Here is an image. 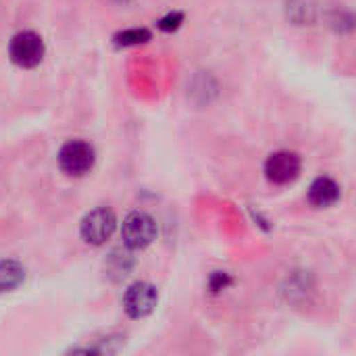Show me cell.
<instances>
[{
	"mask_svg": "<svg viewBox=\"0 0 356 356\" xmlns=\"http://www.w3.org/2000/svg\"><path fill=\"white\" fill-rule=\"evenodd\" d=\"M340 184L332 177H317L311 188H309V202L315 207V209H327L332 204H336L340 200Z\"/></svg>",
	"mask_w": 356,
	"mask_h": 356,
	"instance_id": "7",
	"label": "cell"
},
{
	"mask_svg": "<svg viewBox=\"0 0 356 356\" xmlns=\"http://www.w3.org/2000/svg\"><path fill=\"white\" fill-rule=\"evenodd\" d=\"M229 284H232V277H229L227 273H223V271H215V273L211 275V282H209V286H211L213 292H221V290H225Z\"/></svg>",
	"mask_w": 356,
	"mask_h": 356,
	"instance_id": "11",
	"label": "cell"
},
{
	"mask_svg": "<svg viewBox=\"0 0 356 356\" xmlns=\"http://www.w3.org/2000/svg\"><path fill=\"white\" fill-rule=\"evenodd\" d=\"M300 169H302L300 156L296 152H290V150L273 152L265 161V177L275 186L292 184L300 175Z\"/></svg>",
	"mask_w": 356,
	"mask_h": 356,
	"instance_id": "5",
	"label": "cell"
},
{
	"mask_svg": "<svg viewBox=\"0 0 356 356\" xmlns=\"http://www.w3.org/2000/svg\"><path fill=\"white\" fill-rule=\"evenodd\" d=\"M25 280V267L17 261H0V294L17 290Z\"/></svg>",
	"mask_w": 356,
	"mask_h": 356,
	"instance_id": "8",
	"label": "cell"
},
{
	"mask_svg": "<svg viewBox=\"0 0 356 356\" xmlns=\"http://www.w3.org/2000/svg\"><path fill=\"white\" fill-rule=\"evenodd\" d=\"M10 60L21 69H33L44 58V42L35 31H19L8 44Z\"/></svg>",
	"mask_w": 356,
	"mask_h": 356,
	"instance_id": "2",
	"label": "cell"
},
{
	"mask_svg": "<svg viewBox=\"0 0 356 356\" xmlns=\"http://www.w3.org/2000/svg\"><path fill=\"white\" fill-rule=\"evenodd\" d=\"M115 40H117L119 46H138V44H144V42L150 40V31L140 29V27H136V29H125V31L117 33Z\"/></svg>",
	"mask_w": 356,
	"mask_h": 356,
	"instance_id": "9",
	"label": "cell"
},
{
	"mask_svg": "<svg viewBox=\"0 0 356 356\" xmlns=\"http://www.w3.org/2000/svg\"><path fill=\"white\" fill-rule=\"evenodd\" d=\"M181 21H184V15L181 13H169L167 17H163L159 21V27L163 31H173V29H177L181 25Z\"/></svg>",
	"mask_w": 356,
	"mask_h": 356,
	"instance_id": "10",
	"label": "cell"
},
{
	"mask_svg": "<svg viewBox=\"0 0 356 356\" xmlns=\"http://www.w3.org/2000/svg\"><path fill=\"white\" fill-rule=\"evenodd\" d=\"M156 300H159V294L152 284L136 282L134 286L127 288V292L123 296V309L131 319H142L154 311Z\"/></svg>",
	"mask_w": 356,
	"mask_h": 356,
	"instance_id": "6",
	"label": "cell"
},
{
	"mask_svg": "<svg viewBox=\"0 0 356 356\" xmlns=\"http://www.w3.org/2000/svg\"><path fill=\"white\" fill-rule=\"evenodd\" d=\"M121 236H123V244L127 248L142 250V248L150 246L152 240L156 238V223L148 213H142V211L129 213L123 221Z\"/></svg>",
	"mask_w": 356,
	"mask_h": 356,
	"instance_id": "4",
	"label": "cell"
},
{
	"mask_svg": "<svg viewBox=\"0 0 356 356\" xmlns=\"http://www.w3.org/2000/svg\"><path fill=\"white\" fill-rule=\"evenodd\" d=\"M94 163H96V152L83 140H71L58 152V167L69 177H81L90 173Z\"/></svg>",
	"mask_w": 356,
	"mask_h": 356,
	"instance_id": "1",
	"label": "cell"
},
{
	"mask_svg": "<svg viewBox=\"0 0 356 356\" xmlns=\"http://www.w3.org/2000/svg\"><path fill=\"white\" fill-rule=\"evenodd\" d=\"M117 227V217L111 209L106 207H100V209H94L90 211L83 219H81V225H79V234H81V240L86 244H92V246H100L104 244L113 232Z\"/></svg>",
	"mask_w": 356,
	"mask_h": 356,
	"instance_id": "3",
	"label": "cell"
}]
</instances>
